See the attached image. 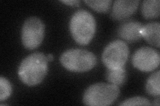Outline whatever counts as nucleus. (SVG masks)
<instances>
[{
	"instance_id": "nucleus-12",
	"label": "nucleus",
	"mask_w": 160,
	"mask_h": 106,
	"mask_svg": "<svg viewBox=\"0 0 160 106\" xmlns=\"http://www.w3.org/2000/svg\"><path fill=\"white\" fill-rule=\"evenodd\" d=\"M106 78L110 84L118 86L122 85L126 79V70L125 67L115 69L108 68Z\"/></svg>"
},
{
	"instance_id": "nucleus-9",
	"label": "nucleus",
	"mask_w": 160,
	"mask_h": 106,
	"mask_svg": "<svg viewBox=\"0 0 160 106\" xmlns=\"http://www.w3.org/2000/svg\"><path fill=\"white\" fill-rule=\"evenodd\" d=\"M143 25L138 21H129L122 23L118 29V34L128 42L138 41L142 37V29Z\"/></svg>"
},
{
	"instance_id": "nucleus-1",
	"label": "nucleus",
	"mask_w": 160,
	"mask_h": 106,
	"mask_svg": "<svg viewBox=\"0 0 160 106\" xmlns=\"http://www.w3.org/2000/svg\"><path fill=\"white\" fill-rule=\"evenodd\" d=\"M48 61L47 57L39 52L25 58L18 70L20 80L29 86H35L41 83L48 72Z\"/></svg>"
},
{
	"instance_id": "nucleus-7",
	"label": "nucleus",
	"mask_w": 160,
	"mask_h": 106,
	"mask_svg": "<svg viewBox=\"0 0 160 106\" xmlns=\"http://www.w3.org/2000/svg\"><path fill=\"white\" fill-rule=\"evenodd\" d=\"M159 52L149 47L140 48L132 57L133 67L143 72L153 71L159 67Z\"/></svg>"
},
{
	"instance_id": "nucleus-19",
	"label": "nucleus",
	"mask_w": 160,
	"mask_h": 106,
	"mask_svg": "<svg viewBox=\"0 0 160 106\" xmlns=\"http://www.w3.org/2000/svg\"><path fill=\"white\" fill-rule=\"evenodd\" d=\"M153 105H157V106H159V97H158L157 99H156V100L154 101Z\"/></svg>"
},
{
	"instance_id": "nucleus-14",
	"label": "nucleus",
	"mask_w": 160,
	"mask_h": 106,
	"mask_svg": "<svg viewBox=\"0 0 160 106\" xmlns=\"http://www.w3.org/2000/svg\"><path fill=\"white\" fill-rule=\"evenodd\" d=\"M84 2L92 9L99 13L108 12L112 4L111 0H95V1L85 0Z\"/></svg>"
},
{
	"instance_id": "nucleus-16",
	"label": "nucleus",
	"mask_w": 160,
	"mask_h": 106,
	"mask_svg": "<svg viewBox=\"0 0 160 106\" xmlns=\"http://www.w3.org/2000/svg\"><path fill=\"white\" fill-rule=\"evenodd\" d=\"M119 105H125V106H132V105H152V104L149 102V101L143 97H133L129 98L125 100L123 102L119 104Z\"/></svg>"
},
{
	"instance_id": "nucleus-4",
	"label": "nucleus",
	"mask_w": 160,
	"mask_h": 106,
	"mask_svg": "<svg viewBox=\"0 0 160 106\" xmlns=\"http://www.w3.org/2000/svg\"><path fill=\"white\" fill-rule=\"evenodd\" d=\"M63 67L69 71L84 72L93 68L97 58L93 53L85 49H69L65 51L60 57Z\"/></svg>"
},
{
	"instance_id": "nucleus-3",
	"label": "nucleus",
	"mask_w": 160,
	"mask_h": 106,
	"mask_svg": "<svg viewBox=\"0 0 160 106\" xmlns=\"http://www.w3.org/2000/svg\"><path fill=\"white\" fill-rule=\"evenodd\" d=\"M120 93L118 85L112 84L96 83L86 90L83 97L85 105L90 106H106L112 104Z\"/></svg>"
},
{
	"instance_id": "nucleus-11",
	"label": "nucleus",
	"mask_w": 160,
	"mask_h": 106,
	"mask_svg": "<svg viewBox=\"0 0 160 106\" xmlns=\"http://www.w3.org/2000/svg\"><path fill=\"white\" fill-rule=\"evenodd\" d=\"M159 0H145L142 6V13L146 19L159 17L160 14Z\"/></svg>"
},
{
	"instance_id": "nucleus-17",
	"label": "nucleus",
	"mask_w": 160,
	"mask_h": 106,
	"mask_svg": "<svg viewBox=\"0 0 160 106\" xmlns=\"http://www.w3.org/2000/svg\"><path fill=\"white\" fill-rule=\"evenodd\" d=\"M61 2L70 6H78L80 3L78 0H67V1H61Z\"/></svg>"
},
{
	"instance_id": "nucleus-13",
	"label": "nucleus",
	"mask_w": 160,
	"mask_h": 106,
	"mask_svg": "<svg viewBox=\"0 0 160 106\" xmlns=\"http://www.w3.org/2000/svg\"><path fill=\"white\" fill-rule=\"evenodd\" d=\"M159 70L152 74L147 80L146 89L147 92L155 97H159L160 95V82Z\"/></svg>"
},
{
	"instance_id": "nucleus-10",
	"label": "nucleus",
	"mask_w": 160,
	"mask_h": 106,
	"mask_svg": "<svg viewBox=\"0 0 160 106\" xmlns=\"http://www.w3.org/2000/svg\"><path fill=\"white\" fill-rule=\"evenodd\" d=\"M160 24L159 23H150L143 25L142 29V36L146 41L153 46L159 48Z\"/></svg>"
},
{
	"instance_id": "nucleus-5",
	"label": "nucleus",
	"mask_w": 160,
	"mask_h": 106,
	"mask_svg": "<svg viewBox=\"0 0 160 106\" xmlns=\"http://www.w3.org/2000/svg\"><path fill=\"white\" fill-rule=\"evenodd\" d=\"M129 49L127 44L121 40L110 43L105 48L102 60L108 68L115 69L125 67L129 57Z\"/></svg>"
},
{
	"instance_id": "nucleus-2",
	"label": "nucleus",
	"mask_w": 160,
	"mask_h": 106,
	"mask_svg": "<svg viewBox=\"0 0 160 106\" xmlns=\"http://www.w3.org/2000/svg\"><path fill=\"white\" fill-rule=\"evenodd\" d=\"M96 21L92 15L84 9L75 13L70 21V32L77 43L86 45L92 41L96 32Z\"/></svg>"
},
{
	"instance_id": "nucleus-15",
	"label": "nucleus",
	"mask_w": 160,
	"mask_h": 106,
	"mask_svg": "<svg viewBox=\"0 0 160 106\" xmlns=\"http://www.w3.org/2000/svg\"><path fill=\"white\" fill-rule=\"evenodd\" d=\"M12 92V84L8 80L3 77L0 78V101H3L7 99Z\"/></svg>"
},
{
	"instance_id": "nucleus-18",
	"label": "nucleus",
	"mask_w": 160,
	"mask_h": 106,
	"mask_svg": "<svg viewBox=\"0 0 160 106\" xmlns=\"http://www.w3.org/2000/svg\"><path fill=\"white\" fill-rule=\"evenodd\" d=\"M47 59L48 61H52V60H53V56L52 54H49L47 57Z\"/></svg>"
},
{
	"instance_id": "nucleus-6",
	"label": "nucleus",
	"mask_w": 160,
	"mask_h": 106,
	"mask_svg": "<svg viewBox=\"0 0 160 106\" xmlns=\"http://www.w3.org/2000/svg\"><path fill=\"white\" fill-rule=\"evenodd\" d=\"M45 25L39 18L32 17L25 21L22 29V41L25 48L33 50L42 43Z\"/></svg>"
},
{
	"instance_id": "nucleus-8",
	"label": "nucleus",
	"mask_w": 160,
	"mask_h": 106,
	"mask_svg": "<svg viewBox=\"0 0 160 106\" xmlns=\"http://www.w3.org/2000/svg\"><path fill=\"white\" fill-rule=\"evenodd\" d=\"M139 1L138 0H117L113 5L111 17L114 20L126 19L136 12Z\"/></svg>"
}]
</instances>
